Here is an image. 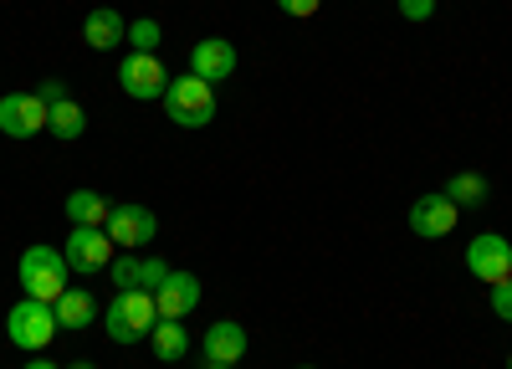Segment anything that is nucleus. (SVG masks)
<instances>
[{
  "mask_svg": "<svg viewBox=\"0 0 512 369\" xmlns=\"http://www.w3.org/2000/svg\"><path fill=\"white\" fill-rule=\"evenodd\" d=\"M52 123V108L41 103L36 93H6L0 98V134L11 139H36Z\"/></svg>",
  "mask_w": 512,
  "mask_h": 369,
  "instance_id": "obj_8",
  "label": "nucleus"
},
{
  "mask_svg": "<svg viewBox=\"0 0 512 369\" xmlns=\"http://www.w3.org/2000/svg\"><path fill=\"white\" fill-rule=\"evenodd\" d=\"M441 195H446V200L456 205V211H472V205H482V200H487V180L466 170V175H451Z\"/></svg>",
  "mask_w": 512,
  "mask_h": 369,
  "instance_id": "obj_19",
  "label": "nucleus"
},
{
  "mask_svg": "<svg viewBox=\"0 0 512 369\" xmlns=\"http://www.w3.org/2000/svg\"><path fill=\"white\" fill-rule=\"evenodd\" d=\"M36 98L52 108V103H62V98H67V88H62V82H41V93H36Z\"/></svg>",
  "mask_w": 512,
  "mask_h": 369,
  "instance_id": "obj_25",
  "label": "nucleus"
},
{
  "mask_svg": "<svg viewBox=\"0 0 512 369\" xmlns=\"http://www.w3.org/2000/svg\"><path fill=\"white\" fill-rule=\"evenodd\" d=\"M82 129H88V118H82V108L72 103V98H62V103H52V134L57 139H82Z\"/></svg>",
  "mask_w": 512,
  "mask_h": 369,
  "instance_id": "obj_20",
  "label": "nucleus"
},
{
  "mask_svg": "<svg viewBox=\"0 0 512 369\" xmlns=\"http://www.w3.org/2000/svg\"><path fill=\"white\" fill-rule=\"evenodd\" d=\"M62 257L72 272H108L113 267V236L103 226H72L67 231V246H62Z\"/></svg>",
  "mask_w": 512,
  "mask_h": 369,
  "instance_id": "obj_5",
  "label": "nucleus"
},
{
  "mask_svg": "<svg viewBox=\"0 0 512 369\" xmlns=\"http://www.w3.org/2000/svg\"><path fill=\"white\" fill-rule=\"evenodd\" d=\"M108 277L118 282V293H154V287L169 277V262H159V257H118L113 267H108Z\"/></svg>",
  "mask_w": 512,
  "mask_h": 369,
  "instance_id": "obj_11",
  "label": "nucleus"
},
{
  "mask_svg": "<svg viewBox=\"0 0 512 369\" xmlns=\"http://www.w3.org/2000/svg\"><path fill=\"white\" fill-rule=\"evenodd\" d=\"M57 328H62V323H57L52 303H36V298H21V303L6 313V334H11L16 349H52Z\"/></svg>",
  "mask_w": 512,
  "mask_h": 369,
  "instance_id": "obj_4",
  "label": "nucleus"
},
{
  "mask_svg": "<svg viewBox=\"0 0 512 369\" xmlns=\"http://www.w3.org/2000/svg\"><path fill=\"white\" fill-rule=\"evenodd\" d=\"M82 41H88L93 52H113V47H123V41H128V21L113 6H98L88 21H82Z\"/></svg>",
  "mask_w": 512,
  "mask_h": 369,
  "instance_id": "obj_15",
  "label": "nucleus"
},
{
  "mask_svg": "<svg viewBox=\"0 0 512 369\" xmlns=\"http://www.w3.org/2000/svg\"><path fill=\"white\" fill-rule=\"evenodd\" d=\"M164 113L175 118L180 129H205V123L216 118V88L200 82L195 72H185L164 88Z\"/></svg>",
  "mask_w": 512,
  "mask_h": 369,
  "instance_id": "obj_2",
  "label": "nucleus"
},
{
  "mask_svg": "<svg viewBox=\"0 0 512 369\" xmlns=\"http://www.w3.org/2000/svg\"><path fill=\"white\" fill-rule=\"evenodd\" d=\"M103 231L113 236V246L139 252V246H149L159 236V221H154V211H144V205H113V216H108Z\"/></svg>",
  "mask_w": 512,
  "mask_h": 369,
  "instance_id": "obj_9",
  "label": "nucleus"
},
{
  "mask_svg": "<svg viewBox=\"0 0 512 369\" xmlns=\"http://www.w3.org/2000/svg\"><path fill=\"white\" fill-rule=\"evenodd\" d=\"M190 72L200 77V82H226L231 72H236V47L226 36H205V41H195V52H190Z\"/></svg>",
  "mask_w": 512,
  "mask_h": 369,
  "instance_id": "obj_12",
  "label": "nucleus"
},
{
  "mask_svg": "<svg viewBox=\"0 0 512 369\" xmlns=\"http://www.w3.org/2000/svg\"><path fill=\"white\" fill-rule=\"evenodd\" d=\"M456 216H461V211H456L446 195H420V200L410 205V231L425 236V241H441V236L456 231Z\"/></svg>",
  "mask_w": 512,
  "mask_h": 369,
  "instance_id": "obj_13",
  "label": "nucleus"
},
{
  "mask_svg": "<svg viewBox=\"0 0 512 369\" xmlns=\"http://www.w3.org/2000/svg\"><path fill=\"white\" fill-rule=\"evenodd\" d=\"M67 369H98V364H88V359H77V364H67Z\"/></svg>",
  "mask_w": 512,
  "mask_h": 369,
  "instance_id": "obj_27",
  "label": "nucleus"
},
{
  "mask_svg": "<svg viewBox=\"0 0 512 369\" xmlns=\"http://www.w3.org/2000/svg\"><path fill=\"white\" fill-rule=\"evenodd\" d=\"M492 313H497L502 323H512V277L492 287Z\"/></svg>",
  "mask_w": 512,
  "mask_h": 369,
  "instance_id": "obj_22",
  "label": "nucleus"
},
{
  "mask_svg": "<svg viewBox=\"0 0 512 369\" xmlns=\"http://www.w3.org/2000/svg\"><path fill=\"white\" fill-rule=\"evenodd\" d=\"M108 216H113V205L98 190H72L67 195V221L72 226H108Z\"/></svg>",
  "mask_w": 512,
  "mask_h": 369,
  "instance_id": "obj_17",
  "label": "nucleus"
},
{
  "mask_svg": "<svg viewBox=\"0 0 512 369\" xmlns=\"http://www.w3.org/2000/svg\"><path fill=\"white\" fill-rule=\"evenodd\" d=\"M246 354V328L221 318V323H210L205 328V364H241Z\"/></svg>",
  "mask_w": 512,
  "mask_h": 369,
  "instance_id": "obj_14",
  "label": "nucleus"
},
{
  "mask_svg": "<svg viewBox=\"0 0 512 369\" xmlns=\"http://www.w3.org/2000/svg\"><path fill=\"white\" fill-rule=\"evenodd\" d=\"M118 88H123L128 98H139V103L164 98V88H169L164 62H159L154 52H128V57L118 62Z\"/></svg>",
  "mask_w": 512,
  "mask_h": 369,
  "instance_id": "obj_6",
  "label": "nucleus"
},
{
  "mask_svg": "<svg viewBox=\"0 0 512 369\" xmlns=\"http://www.w3.org/2000/svg\"><path fill=\"white\" fill-rule=\"evenodd\" d=\"M103 323H108V339H113V344L149 339V328L159 323L154 293H118V298L103 308Z\"/></svg>",
  "mask_w": 512,
  "mask_h": 369,
  "instance_id": "obj_3",
  "label": "nucleus"
},
{
  "mask_svg": "<svg viewBox=\"0 0 512 369\" xmlns=\"http://www.w3.org/2000/svg\"><path fill=\"white\" fill-rule=\"evenodd\" d=\"M507 369H512V359H507Z\"/></svg>",
  "mask_w": 512,
  "mask_h": 369,
  "instance_id": "obj_29",
  "label": "nucleus"
},
{
  "mask_svg": "<svg viewBox=\"0 0 512 369\" xmlns=\"http://www.w3.org/2000/svg\"><path fill=\"white\" fill-rule=\"evenodd\" d=\"M318 6H323V0H277V11H287V16H297V21L318 16Z\"/></svg>",
  "mask_w": 512,
  "mask_h": 369,
  "instance_id": "obj_24",
  "label": "nucleus"
},
{
  "mask_svg": "<svg viewBox=\"0 0 512 369\" xmlns=\"http://www.w3.org/2000/svg\"><path fill=\"white\" fill-rule=\"evenodd\" d=\"M21 369H57V364H52V359H41V354H36V359H26Z\"/></svg>",
  "mask_w": 512,
  "mask_h": 369,
  "instance_id": "obj_26",
  "label": "nucleus"
},
{
  "mask_svg": "<svg viewBox=\"0 0 512 369\" xmlns=\"http://www.w3.org/2000/svg\"><path fill=\"white\" fill-rule=\"evenodd\" d=\"M67 257L52 252V246H31V252H21L16 262V282H21V293L36 298V303H57L67 293Z\"/></svg>",
  "mask_w": 512,
  "mask_h": 369,
  "instance_id": "obj_1",
  "label": "nucleus"
},
{
  "mask_svg": "<svg viewBox=\"0 0 512 369\" xmlns=\"http://www.w3.org/2000/svg\"><path fill=\"white\" fill-rule=\"evenodd\" d=\"M303 369H313V364H303Z\"/></svg>",
  "mask_w": 512,
  "mask_h": 369,
  "instance_id": "obj_30",
  "label": "nucleus"
},
{
  "mask_svg": "<svg viewBox=\"0 0 512 369\" xmlns=\"http://www.w3.org/2000/svg\"><path fill=\"white\" fill-rule=\"evenodd\" d=\"M205 369H236V364H205Z\"/></svg>",
  "mask_w": 512,
  "mask_h": 369,
  "instance_id": "obj_28",
  "label": "nucleus"
},
{
  "mask_svg": "<svg viewBox=\"0 0 512 369\" xmlns=\"http://www.w3.org/2000/svg\"><path fill=\"white\" fill-rule=\"evenodd\" d=\"M149 344H154V359H164V364H180L190 354V334H185L180 318H159L149 328Z\"/></svg>",
  "mask_w": 512,
  "mask_h": 369,
  "instance_id": "obj_16",
  "label": "nucleus"
},
{
  "mask_svg": "<svg viewBox=\"0 0 512 369\" xmlns=\"http://www.w3.org/2000/svg\"><path fill=\"white\" fill-rule=\"evenodd\" d=\"M52 313H57L62 328H88V323L98 318V303H93V293H77V287H67V293L52 303Z\"/></svg>",
  "mask_w": 512,
  "mask_h": 369,
  "instance_id": "obj_18",
  "label": "nucleus"
},
{
  "mask_svg": "<svg viewBox=\"0 0 512 369\" xmlns=\"http://www.w3.org/2000/svg\"><path fill=\"white\" fill-rule=\"evenodd\" d=\"M128 41H134V52H159L164 31H159V21H128Z\"/></svg>",
  "mask_w": 512,
  "mask_h": 369,
  "instance_id": "obj_21",
  "label": "nucleus"
},
{
  "mask_svg": "<svg viewBox=\"0 0 512 369\" xmlns=\"http://www.w3.org/2000/svg\"><path fill=\"white\" fill-rule=\"evenodd\" d=\"M195 303H200V277H195V272H180V267H169V277L154 287L159 318H185V313H195Z\"/></svg>",
  "mask_w": 512,
  "mask_h": 369,
  "instance_id": "obj_10",
  "label": "nucleus"
},
{
  "mask_svg": "<svg viewBox=\"0 0 512 369\" xmlns=\"http://www.w3.org/2000/svg\"><path fill=\"white\" fill-rule=\"evenodd\" d=\"M466 267H472V277H482L487 287L507 282L512 277V241L497 236V231L472 236V246H466Z\"/></svg>",
  "mask_w": 512,
  "mask_h": 369,
  "instance_id": "obj_7",
  "label": "nucleus"
},
{
  "mask_svg": "<svg viewBox=\"0 0 512 369\" xmlns=\"http://www.w3.org/2000/svg\"><path fill=\"white\" fill-rule=\"evenodd\" d=\"M400 16L405 21H431L436 16V0H400Z\"/></svg>",
  "mask_w": 512,
  "mask_h": 369,
  "instance_id": "obj_23",
  "label": "nucleus"
}]
</instances>
